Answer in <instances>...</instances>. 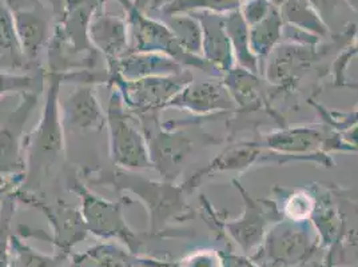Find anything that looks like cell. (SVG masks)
Listing matches in <instances>:
<instances>
[{
	"label": "cell",
	"mask_w": 358,
	"mask_h": 267,
	"mask_svg": "<svg viewBox=\"0 0 358 267\" xmlns=\"http://www.w3.org/2000/svg\"><path fill=\"white\" fill-rule=\"evenodd\" d=\"M169 1H171V0H151L150 1V8L151 10H161L162 7H164V4H167Z\"/></svg>",
	"instance_id": "8d00e7d4"
},
{
	"label": "cell",
	"mask_w": 358,
	"mask_h": 267,
	"mask_svg": "<svg viewBox=\"0 0 358 267\" xmlns=\"http://www.w3.org/2000/svg\"><path fill=\"white\" fill-rule=\"evenodd\" d=\"M29 66L17 41L11 11L7 3L0 0V70L16 71Z\"/></svg>",
	"instance_id": "44dd1931"
},
{
	"label": "cell",
	"mask_w": 358,
	"mask_h": 267,
	"mask_svg": "<svg viewBox=\"0 0 358 267\" xmlns=\"http://www.w3.org/2000/svg\"><path fill=\"white\" fill-rule=\"evenodd\" d=\"M13 267H63L69 257L55 254L47 255L29 246L17 236L10 237Z\"/></svg>",
	"instance_id": "484cf974"
},
{
	"label": "cell",
	"mask_w": 358,
	"mask_h": 267,
	"mask_svg": "<svg viewBox=\"0 0 358 267\" xmlns=\"http://www.w3.org/2000/svg\"><path fill=\"white\" fill-rule=\"evenodd\" d=\"M309 103L313 106L317 113L322 117L325 124L334 131H346L355 126H358V106L352 113L338 114L337 111L327 110L325 107L315 103L313 99H309Z\"/></svg>",
	"instance_id": "f546056e"
},
{
	"label": "cell",
	"mask_w": 358,
	"mask_h": 267,
	"mask_svg": "<svg viewBox=\"0 0 358 267\" xmlns=\"http://www.w3.org/2000/svg\"><path fill=\"white\" fill-rule=\"evenodd\" d=\"M338 1L340 0H309L314 11L318 14L321 19L327 15H331L334 13V10L337 8Z\"/></svg>",
	"instance_id": "d6a6232c"
},
{
	"label": "cell",
	"mask_w": 358,
	"mask_h": 267,
	"mask_svg": "<svg viewBox=\"0 0 358 267\" xmlns=\"http://www.w3.org/2000/svg\"><path fill=\"white\" fill-rule=\"evenodd\" d=\"M39 91L22 94V102L7 114L0 113V177H24L26 138L23 130L38 104Z\"/></svg>",
	"instance_id": "30bf717a"
},
{
	"label": "cell",
	"mask_w": 358,
	"mask_h": 267,
	"mask_svg": "<svg viewBox=\"0 0 358 267\" xmlns=\"http://www.w3.org/2000/svg\"><path fill=\"white\" fill-rule=\"evenodd\" d=\"M343 87H348V89H358V83H349V82H345L343 85Z\"/></svg>",
	"instance_id": "74e56055"
},
{
	"label": "cell",
	"mask_w": 358,
	"mask_h": 267,
	"mask_svg": "<svg viewBox=\"0 0 358 267\" xmlns=\"http://www.w3.org/2000/svg\"><path fill=\"white\" fill-rule=\"evenodd\" d=\"M328 267H329V265H328Z\"/></svg>",
	"instance_id": "b9f144b4"
},
{
	"label": "cell",
	"mask_w": 358,
	"mask_h": 267,
	"mask_svg": "<svg viewBox=\"0 0 358 267\" xmlns=\"http://www.w3.org/2000/svg\"><path fill=\"white\" fill-rule=\"evenodd\" d=\"M224 27L233 47L236 66L246 68L254 74H259V62L250 48L249 27L239 13H233L224 17Z\"/></svg>",
	"instance_id": "603a6c76"
},
{
	"label": "cell",
	"mask_w": 358,
	"mask_h": 267,
	"mask_svg": "<svg viewBox=\"0 0 358 267\" xmlns=\"http://www.w3.org/2000/svg\"><path fill=\"white\" fill-rule=\"evenodd\" d=\"M107 66V75H118L130 80L148 76L179 74L183 71V66L178 62L155 52H129Z\"/></svg>",
	"instance_id": "ffe728a7"
},
{
	"label": "cell",
	"mask_w": 358,
	"mask_h": 267,
	"mask_svg": "<svg viewBox=\"0 0 358 267\" xmlns=\"http://www.w3.org/2000/svg\"><path fill=\"white\" fill-rule=\"evenodd\" d=\"M357 4H358V0H357Z\"/></svg>",
	"instance_id": "60d3db41"
},
{
	"label": "cell",
	"mask_w": 358,
	"mask_h": 267,
	"mask_svg": "<svg viewBox=\"0 0 358 267\" xmlns=\"http://www.w3.org/2000/svg\"><path fill=\"white\" fill-rule=\"evenodd\" d=\"M92 182L135 194L149 211L150 233L154 237L161 236L171 223L185 222L195 215L194 210L186 202L187 194L182 185L174 182H155L120 170L99 175Z\"/></svg>",
	"instance_id": "7a4b0ae2"
},
{
	"label": "cell",
	"mask_w": 358,
	"mask_h": 267,
	"mask_svg": "<svg viewBox=\"0 0 358 267\" xmlns=\"http://www.w3.org/2000/svg\"><path fill=\"white\" fill-rule=\"evenodd\" d=\"M62 75L47 73L45 106L34 131L26 138L31 166H45L57 161L64 151V126L60 110Z\"/></svg>",
	"instance_id": "9c48e42d"
},
{
	"label": "cell",
	"mask_w": 358,
	"mask_h": 267,
	"mask_svg": "<svg viewBox=\"0 0 358 267\" xmlns=\"http://www.w3.org/2000/svg\"><path fill=\"white\" fill-rule=\"evenodd\" d=\"M329 131L318 127H280L271 133L262 134L255 142L273 152L289 155L297 161H314L325 167L331 166V159L325 152Z\"/></svg>",
	"instance_id": "7c38bea8"
},
{
	"label": "cell",
	"mask_w": 358,
	"mask_h": 267,
	"mask_svg": "<svg viewBox=\"0 0 358 267\" xmlns=\"http://www.w3.org/2000/svg\"><path fill=\"white\" fill-rule=\"evenodd\" d=\"M318 243V238H312L305 222L285 218L268 230L253 261L264 267H299L306 265Z\"/></svg>",
	"instance_id": "ba28073f"
},
{
	"label": "cell",
	"mask_w": 358,
	"mask_h": 267,
	"mask_svg": "<svg viewBox=\"0 0 358 267\" xmlns=\"http://www.w3.org/2000/svg\"><path fill=\"white\" fill-rule=\"evenodd\" d=\"M16 199L39 210L48 221L52 230L51 243L60 255L70 257L71 250L89 234L80 208H74L63 201L45 202L30 192L15 190Z\"/></svg>",
	"instance_id": "8fae6325"
},
{
	"label": "cell",
	"mask_w": 358,
	"mask_h": 267,
	"mask_svg": "<svg viewBox=\"0 0 358 267\" xmlns=\"http://www.w3.org/2000/svg\"><path fill=\"white\" fill-rule=\"evenodd\" d=\"M169 29L173 31L180 47L190 55L202 58V29L198 19L192 14L169 16Z\"/></svg>",
	"instance_id": "cb8c5ba5"
},
{
	"label": "cell",
	"mask_w": 358,
	"mask_h": 267,
	"mask_svg": "<svg viewBox=\"0 0 358 267\" xmlns=\"http://www.w3.org/2000/svg\"><path fill=\"white\" fill-rule=\"evenodd\" d=\"M305 266V265H301V266H299V267H303Z\"/></svg>",
	"instance_id": "f35d334b"
},
{
	"label": "cell",
	"mask_w": 358,
	"mask_h": 267,
	"mask_svg": "<svg viewBox=\"0 0 358 267\" xmlns=\"http://www.w3.org/2000/svg\"><path fill=\"white\" fill-rule=\"evenodd\" d=\"M38 89V78L30 74L0 70V98L10 94H26Z\"/></svg>",
	"instance_id": "f1b7e54d"
},
{
	"label": "cell",
	"mask_w": 358,
	"mask_h": 267,
	"mask_svg": "<svg viewBox=\"0 0 358 267\" xmlns=\"http://www.w3.org/2000/svg\"><path fill=\"white\" fill-rule=\"evenodd\" d=\"M285 190V189H284ZM281 211L286 219L294 222H306L310 219L315 208V195L310 187L286 192Z\"/></svg>",
	"instance_id": "83f0119b"
},
{
	"label": "cell",
	"mask_w": 358,
	"mask_h": 267,
	"mask_svg": "<svg viewBox=\"0 0 358 267\" xmlns=\"http://www.w3.org/2000/svg\"><path fill=\"white\" fill-rule=\"evenodd\" d=\"M193 82L190 71L162 76H148L141 79H123L118 75H108V85L120 92L124 106L135 117L159 115L182 89Z\"/></svg>",
	"instance_id": "52a82bcc"
},
{
	"label": "cell",
	"mask_w": 358,
	"mask_h": 267,
	"mask_svg": "<svg viewBox=\"0 0 358 267\" xmlns=\"http://www.w3.org/2000/svg\"><path fill=\"white\" fill-rule=\"evenodd\" d=\"M282 32H284L282 16L275 8V6H273V8L270 10L268 15L265 19L249 27L250 48L255 58L259 62V66L261 63H265L270 52L275 48V45L282 36Z\"/></svg>",
	"instance_id": "7402d4cb"
},
{
	"label": "cell",
	"mask_w": 358,
	"mask_h": 267,
	"mask_svg": "<svg viewBox=\"0 0 358 267\" xmlns=\"http://www.w3.org/2000/svg\"><path fill=\"white\" fill-rule=\"evenodd\" d=\"M89 38L94 48L103 54L107 64L123 58L130 51L129 24L120 16L98 10L90 22Z\"/></svg>",
	"instance_id": "ac0fdd59"
},
{
	"label": "cell",
	"mask_w": 358,
	"mask_h": 267,
	"mask_svg": "<svg viewBox=\"0 0 358 267\" xmlns=\"http://www.w3.org/2000/svg\"><path fill=\"white\" fill-rule=\"evenodd\" d=\"M167 107L186 111L193 117L227 114L236 108L222 78L217 76L209 80H193L173 98Z\"/></svg>",
	"instance_id": "9a60e30c"
},
{
	"label": "cell",
	"mask_w": 358,
	"mask_h": 267,
	"mask_svg": "<svg viewBox=\"0 0 358 267\" xmlns=\"http://www.w3.org/2000/svg\"><path fill=\"white\" fill-rule=\"evenodd\" d=\"M231 183L241 193L245 205L242 215L233 221H226L224 218L221 219L218 212H215L205 196H202L206 218L213 219L214 226L231 238L243 252H252L262 245L268 230L275 223L285 219L284 214L277 201L253 198L237 179L231 180Z\"/></svg>",
	"instance_id": "3957f363"
},
{
	"label": "cell",
	"mask_w": 358,
	"mask_h": 267,
	"mask_svg": "<svg viewBox=\"0 0 358 267\" xmlns=\"http://www.w3.org/2000/svg\"><path fill=\"white\" fill-rule=\"evenodd\" d=\"M48 1L52 6V14L57 16V19L59 20L60 16H62L63 11H64L67 0H48Z\"/></svg>",
	"instance_id": "d590c367"
},
{
	"label": "cell",
	"mask_w": 358,
	"mask_h": 267,
	"mask_svg": "<svg viewBox=\"0 0 358 267\" xmlns=\"http://www.w3.org/2000/svg\"><path fill=\"white\" fill-rule=\"evenodd\" d=\"M258 164H280V155L261 147L255 140H243L233 143L217 155L208 166L196 171L182 187L187 195L194 193L198 186L214 174L226 171H246Z\"/></svg>",
	"instance_id": "5bb4252c"
},
{
	"label": "cell",
	"mask_w": 358,
	"mask_h": 267,
	"mask_svg": "<svg viewBox=\"0 0 358 267\" xmlns=\"http://www.w3.org/2000/svg\"><path fill=\"white\" fill-rule=\"evenodd\" d=\"M201 23L202 58L209 63L214 74L222 78L236 66L233 47L224 27V17L210 11L190 13Z\"/></svg>",
	"instance_id": "e0dca14e"
},
{
	"label": "cell",
	"mask_w": 358,
	"mask_h": 267,
	"mask_svg": "<svg viewBox=\"0 0 358 267\" xmlns=\"http://www.w3.org/2000/svg\"><path fill=\"white\" fill-rule=\"evenodd\" d=\"M220 261L211 252H196L183 259L178 267H218Z\"/></svg>",
	"instance_id": "1f68e13d"
},
{
	"label": "cell",
	"mask_w": 358,
	"mask_h": 267,
	"mask_svg": "<svg viewBox=\"0 0 358 267\" xmlns=\"http://www.w3.org/2000/svg\"><path fill=\"white\" fill-rule=\"evenodd\" d=\"M285 17H287L290 26L308 31L320 38L328 34L325 23L314 11L309 0H285Z\"/></svg>",
	"instance_id": "d4e9b609"
},
{
	"label": "cell",
	"mask_w": 358,
	"mask_h": 267,
	"mask_svg": "<svg viewBox=\"0 0 358 267\" xmlns=\"http://www.w3.org/2000/svg\"><path fill=\"white\" fill-rule=\"evenodd\" d=\"M242 0H171L161 8L166 15L190 14L195 11L229 13L237 10Z\"/></svg>",
	"instance_id": "4316f807"
},
{
	"label": "cell",
	"mask_w": 358,
	"mask_h": 267,
	"mask_svg": "<svg viewBox=\"0 0 358 267\" xmlns=\"http://www.w3.org/2000/svg\"><path fill=\"white\" fill-rule=\"evenodd\" d=\"M148 140L152 168L169 182L180 177L187 159L198 145L220 146L224 139L205 133L201 126L203 117L195 120L159 122V115L136 117Z\"/></svg>",
	"instance_id": "6da1fadb"
},
{
	"label": "cell",
	"mask_w": 358,
	"mask_h": 267,
	"mask_svg": "<svg viewBox=\"0 0 358 267\" xmlns=\"http://www.w3.org/2000/svg\"><path fill=\"white\" fill-rule=\"evenodd\" d=\"M329 264H330V262H329ZM331 266V265H329V267Z\"/></svg>",
	"instance_id": "ab89813d"
},
{
	"label": "cell",
	"mask_w": 358,
	"mask_h": 267,
	"mask_svg": "<svg viewBox=\"0 0 358 267\" xmlns=\"http://www.w3.org/2000/svg\"><path fill=\"white\" fill-rule=\"evenodd\" d=\"M127 11V24L130 32L129 52H155L162 54L178 62L183 67L202 70L213 76L214 70L209 63L201 57L187 54L177 41L173 31L167 24L143 15L133 0H120Z\"/></svg>",
	"instance_id": "8992f818"
},
{
	"label": "cell",
	"mask_w": 358,
	"mask_h": 267,
	"mask_svg": "<svg viewBox=\"0 0 358 267\" xmlns=\"http://www.w3.org/2000/svg\"><path fill=\"white\" fill-rule=\"evenodd\" d=\"M10 237L0 238V267H11L13 264Z\"/></svg>",
	"instance_id": "836d02e7"
},
{
	"label": "cell",
	"mask_w": 358,
	"mask_h": 267,
	"mask_svg": "<svg viewBox=\"0 0 358 267\" xmlns=\"http://www.w3.org/2000/svg\"><path fill=\"white\" fill-rule=\"evenodd\" d=\"M60 110L64 129L80 133H101L107 127L106 113L91 83H80L60 102Z\"/></svg>",
	"instance_id": "2e32d148"
},
{
	"label": "cell",
	"mask_w": 358,
	"mask_h": 267,
	"mask_svg": "<svg viewBox=\"0 0 358 267\" xmlns=\"http://www.w3.org/2000/svg\"><path fill=\"white\" fill-rule=\"evenodd\" d=\"M71 267H173L170 264L139 257L123 245L108 242L96 245L82 254H75Z\"/></svg>",
	"instance_id": "d6986e66"
},
{
	"label": "cell",
	"mask_w": 358,
	"mask_h": 267,
	"mask_svg": "<svg viewBox=\"0 0 358 267\" xmlns=\"http://www.w3.org/2000/svg\"><path fill=\"white\" fill-rule=\"evenodd\" d=\"M70 189L80 198V211L89 233L102 240H117L130 252H139L143 246V239L133 231L123 214V202L127 199H123L122 202L105 199L92 193L78 177H70Z\"/></svg>",
	"instance_id": "5b68a950"
},
{
	"label": "cell",
	"mask_w": 358,
	"mask_h": 267,
	"mask_svg": "<svg viewBox=\"0 0 358 267\" xmlns=\"http://www.w3.org/2000/svg\"><path fill=\"white\" fill-rule=\"evenodd\" d=\"M26 59L35 63L51 39V13L41 0H6Z\"/></svg>",
	"instance_id": "4fadbf2b"
},
{
	"label": "cell",
	"mask_w": 358,
	"mask_h": 267,
	"mask_svg": "<svg viewBox=\"0 0 358 267\" xmlns=\"http://www.w3.org/2000/svg\"><path fill=\"white\" fill-rule=\"evenodd\" d=\"M224 262L226 267H257L253 261H249L245 257L238 255H227L224 257Z\"/></svg>",
	"instance_id": "e575fe53"
},
{
	"label": "cell",
	"mask_w": 358,
	"mask_h": 267,
	"mask_svg": "<svg viewBox=\"0 0 358 267\" xmlns=\"http://www.w3.org/2000/svg\"><path fill=\"white\" fill-rule=\"evenodd\" d=\"M106 119L113 164L124 170L152 168L148 140L141 123L124 106L115 89L108 101Z\"/></svg>",
	"instance_id": "277c9868"
},
{
	"label": "cell",
	"mask_w": 358,
	"mask_h": 267,
	"mask_svg": "<svg viewBox=\"0 0 358 267\" xmlns=\"http://www.w3.org/2000/svg\"><path fill=\"white\" fill-rule=\"evenodd\" d=\"M271 8L273 6L268 0H248L245 4H242L241 15L246 22L248 27H252L259 23L262 19H265Z\"/></svg>",
	"instance_id": "4dcf8cb0"
}]
</instances>
